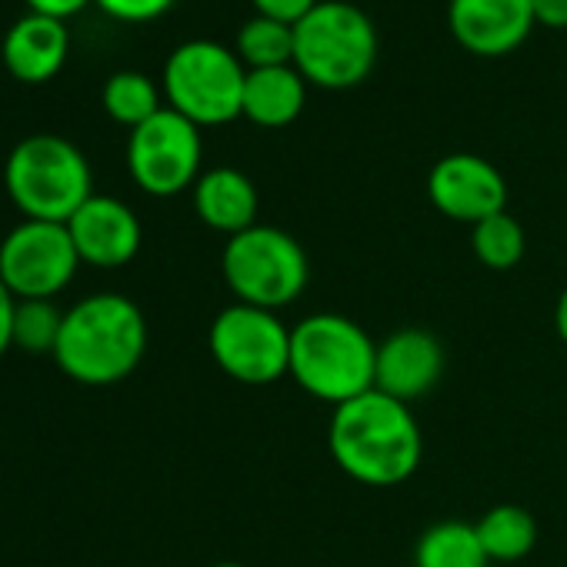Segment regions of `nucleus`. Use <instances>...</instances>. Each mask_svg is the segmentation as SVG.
<instances>
[{"instance_id": "30", "label": "nucleus", "mask_w": 567, "mask_h": 567, "mask_svg": "<svg viewBox=\"0 0 567 567\" xmlns=\"http://www.w3.org/2000/svg\"><path fill=\"white\" fill-rule=\"evenodd\" d=\"M214 567H244V564H234V560H224V564H214Z\"/></svg>"}, {"instance_id": "22", "label": "nucleus", "mask_w": 567, "mask_h": 567, "mask_svg": "<svg viewBox=\"0 0 567 567\" xmlns=\"http://www.w3.org/2000/svg\"><path fill=\"white\" fill-rule=\"evenodd\" d=\"M524 227L507 210L484 217L481 224L471 227V250L491 270H511L524 257Z\"/></svg>"}, {"instance_id": "19", "label": "nucleus", "mask_w": 567, "mask_h": 567, "mask_svg": "<svg viewBox=\"0 0 567 567\" xmlns=\"http://www.w3.org/2000/svg\"><path fill=\"white\" fill-rule=\"evenodd\" d=\"M474 527H477L481 547L491 560H504V564L520 560L537 544V520L530 517V511H524L517 504L491 507Z\"/></svg>"}, {"instance_id": "21", "label": "nucleus", "mask_w": 567, "mask_h": 567, "mask_svg": "<svg viewBox=\"0 0 567 567\" xmlns=\"http://www.w3.org/2000/svg\"><path fill=\"white\" fill-rule=\"evenodd\" d=\"M101 104L107 111L111 121L124 124V127H141L144 121H151L157 111H164L161 104V87L141 74V71H117L104 81L101 91Z\"/></svg>"}, {"instance_id": "13", "label": "nucleus", "mask_w": 567, "mask_h": 567, "mask_svg": "<svg viewBox=\"0 0 567 567\" xmlns=\"http://www.w3.org/2000/svg\"><path fill=\"white\" fill-rule=\"evenodd\" d=\"M71 240L78 247L81 264L94 267H124L141 250V220L137 214L107 194H94L71 220H68Z\"/></svg>"}, {"instance_id": "9", "label": "nucleus", "mask_w": 567, "mask_h": 567, "mask_svg": "<svg viewBox=\"0 0 567 567\" xmlns=\"http://www.w3.org/2000/svg\"><path fill=\"white\" fill-rule=\"evenodd\" d=\"M204 161L200 127L164 107L127 137V171L151 197H174L197 184Z\"/></svg>"}, {"instance_id": "17", "label": "nucleus", "mask_w": 567, "mask_h": 567, "mask_svg": "<svg viewBox=\"0 0 567 567\" xmlns=\"http://www.w3.org/2000/svg\"><path fill=\"white\" fill-rule=\"evenodd\" d=\"M305 104H308V81L295 64L247 71L240 117H247L250 124L267 131L288 127L301 117Z\"/></svg>"}, {"instance_id": "11", "label": "nucleus", "mask_w": 567, "mask_h": 567, "mask_svg": "<svg viewBox=\"0 0 567 567\" xmlns=\"http://www.w3.org/2000/svg\"><path fill=\"white\" fill-rule=\"evenodd\" d=\"M427 197L444 217L474 227L484 217L507 210V181L491 161L461 151L441 157L431 167Z\"/></svg>"}, {"instance_id": "12", "label": "nucleus", "mask_w": 567, "mask_h": 567, "mask_svg": "<svg viewBox=\"0 0 567 567\" xmlns=\"http://www.w3.org/2000/svg\"><path fill=\"white\" fill-rule=\"evenodd\" d=\"M530 0H451L447 28L454 41L477 58H504L534 31Z\"/></svg>"}, {"instance_id": "5", "label": "nucleus", "mask_w": 567, "mask_h": 567, "mask_svg": "<svg viewBox=\"0 0 567 567\" xmlns=\"http://www.w3.org/2000/svg\"><path fill=\"white\" fill-rule=\"evenodd\" d=\"M378 28L348 0L321 4L295 24V68L324 91H348L371 78L378 64Z\"/></svg>"}, {"instance_id": "6", "label": "nucleus", "mask_w": 567, "mask_h": 567, "mask_svg": "<svg viewBox=\"0 0 567 567\" xmlns=\"http://www.w3.org/2000/svg\"><path fill=\"white\" fill-rule=\"evenodd\" d=\"M220 270L230 295L240 305L280 311L295 305L311 277V264L298 237L280 227L254 224L227 237L220 254Z\"/></svg>"}, {"instance_id": "4", "label": "nucleus", "mask_w": 567, "mask_h": 567, "mask_svg": "<svg viewBox=\"0 0 567 567\" xmlns=\"http://www.w3.org/2000/svg\"><path fill=\"white\" fill-rule=\"evenodd\" d=\"M4 187L28 220L68 224L91 197V164L78 144L58 134L24 137L4 164Z\"/></svg>"}, {"instance_id": "20", "label": "nucleus", "mask_w": 567, "mask_h": 567, "mask_svg": "<svg viewBox=\"0 0 567 567\" xmlns=\"http://www.w3.org/2000/svg\"><path fill=\"white\" fill-rule=\"evenodd\" d=\"M234 54L240 58V64L247 71L295 64V24L257 14L240 24L237 38H234Z\"/></svg>"}, {"instance_id": "23", "label": "nucleus", "mask_w": 567, "mask_h": 567, "mask_svg": "<svg viewBox=\"0 0 567 567\" xmlns=\"http://www.w3.org/2000/svg\"><path fill=\"white\" fill-rule=\"evenodd\" d=\"M64 328V315L54 301H18L14 311V348L24 354H51L58 351Z\"/></svg>"}, {"instance_id": "3", "label": "nucleus", "mask_w": 567, "mask_h": 567, "mask_svg": "<svg viewBox=\"0 0 567 567\" xmlns=\"http://www.w3.org/2000/svg\"><path fill=\"white\" fill-rule=\"evenodd\" d=\"M378 344L344 315H311L291 328V378L324 404L374 391Z\"/></svg>"}, {"instance_id": "14", "label": "nucleus", "mask_w": 567, "mask_h": 567, "mask_svg": "<svg viewBox=\"0 0 567 567\" xmlns=\"http://www.w3.org/2000/svg\"><path fill=\"white\" fill-rule=\"evenodd\" d=\"M444 374V348L431 331L401 328L378 344L374 388L394 401L424 398Z\"/></svg>"}, {"instance_id": "24", "label": "nucleus", "mask_w": 567, "mask_h": 567, "mask_svg": "<svg viewBox=\"0 0 567 567\" xmlns=\"http://www.w3.org/2000/svg\"><path fill=\"white\" fill-rule=\"evenodd\" d=\"M94 4L121 24H151L164 18L177 0H94Z\"/></svg>"}, {"instance_id": "10", "label": "nucleus", "mask_w": 567, "mask_h": 567, "mask_svg": "<svg viewBox=\"0 0 567 567\" xmlns=\"http://www.w3.org/2000/svg\"><path fill=\"white\" fill-rule=\"evenodd\" d=\"M81 267L68 224L21 220L0 244V280L18 301H51Z\"/></svg>"}, {"instance_id": "18", "label": "nucleus", "mask_w": 567, "mask_h": 567, "mask_svg": "<svg viewBox=\"0 0 567 567\" xmlns=\"http://www.w3.org/2000/svg\"><path fill=\"white\" fill-rule=\"evenodd\" d=\"M414 567H491V557L484 554L474 524L441 520L421 534L414 547Z\"/></svg>"}, {"instance_id": "25", "label": "nucleus", "mask_w": 567, "mask_h": 567, "mask_svg": "<svg viewBox=\"0 0 567 567\" xmlns=\"http://www.w3.org/2000/svg\"><path fill=\"white\" fill-rule=\"evenodd\" d=\"M254 11L260 18H274V21H284V24H298L301 18H308L321 0H250Z\"/></svg>"}, {"instance_id": "27", "label": "nucleus", "mask_w": 567, "mask_h": 567, "mask_svg": "<svg viewBox=\"0 0 567 567\" xmlns=\"http://www.w3.org/2000/svg\"><path fill=\"white\" fill-rule=\"evenodd\" d=\"M31 14H44V18H58V21H68L74 14H81L91 0H24Z\"/></svg>"}, {"instance_id": "16", "label": "nucleus", "mask_w": 567, "mask_h": 567, "mask_svg": "<svg viewBox=\"0 0 567 567\" xmlns=\"http://www.w3.org/2000/svg\"><path fill=\"white\" fill-rule=\"evenodd\" d=\"M257 187L237 167H210L194 184V210L217 234H240L257 224Z\"/></svg>"}, {"instance_id": "29", "label": "nucleus", "mask_w": 567, "mask_h": 567, "mask_svg": "<svg viewBox=\"0 0 567 567\" xmlns=\"http://www.w3.org/2000/svg\"><path fill=\"white\" fill-rule=\"evenodd\" d=\"M554 331H557V338L567 344V288L560 291V298H557V305H554Z\"/></svg>"}, {"instance_id": "1", "label": "nucleus", "mask_w": 567, "mask_h": 567, "mask_svg": "<svg viewBox=\"0 0 567 567\" xmlns=\"http://www.w3.org/2000/svg\"><path fill=\"white\" fill-rule=\"evenodd\" d=\"M328 447L351 481L368 487H394L417 471L424 437L411 408L374 388L334 408Z\"/></svg>"}, {"instance_id": "15", "label": "nucleus", "mask_w": 567, "mask_h": 567, "mask_svg": "<svg viewBox=\"0 0 567 567\" xmlns=\"http://www.w3.org/2000/svg\"><path fill=\"white\" fill-rule=\"evenodd\" d=\"M4 68L21 84H48L54 81L68 58H71V31L68 21L44 18V14H24L11 24L0 48Z\"/></svg>"}, {"instance_id": "8", "label": "nucleus", "mask_w": 567, "mask_h": 567, "mask_svg": "<svg viewBox=\"0 0 567 567\" xmlns=\"http://www.w3.org/2000/svg\"><path fill=\"white\" fill-rule=\"evenodd\" d=\"M214 364L237 384L264 388L291 374V328L277 311L254 305L224 308L207 334Z\"/></svg>"}, {"instance_id": "26", "label": "nucleus", "mask_w": 567, "mask_h": 567, "mask_svg": "<svg viewBox=\"0 0 567 567\" xmlns=\"http://www.w3.org/2000/svg\"><path fill=\"white\" fill-rule=\"evenodd\" d=\"M14 311H18V298L0 280V358L14 348Z\"/></svg>"}, {"instance_id": "7", "label": "nucleus", "mask_w": 567, "mask_h": 567, "mask_svg": "<svg viewBox=\"0 0 567 567\" xmlns=\"http://www.w3.org/2000/svg\"><path fill=\"white\" fill-rule=\"evenodd\" d=\"M247 68L217 41H184L164 61L167 107L197 127H224L240 117Z\"/></svg>"}, {"instance_id": "28", "label": "nucleus", "mask_w": 567, "mask_h": 567, "mask_svg": "<svg viewBox=\"0 0 567 567\" xmlns=\"http://www.w3.org/2000/svg\"><path fill=\"white\" fill-rule=\"evenodd\" d=\"M534 21L550 31H567V0H530Z\"/></svg>"}, {"instance_id": "2", "label": "nucleus", "mask_w": 567, "mask_h": 567, "mask_svg": "<svg viewBox=\"0 0 567 567\" xmlns=\"http://www.w3.org/2000/svg\"><path fill=\"white\" fill-rule=\"evenodd\" d=\"M144 351H147L144 311L131 298L104 291L64 311V328L54 361L78 384L111 388L137 371Z\"/></svg>"}]
</instances>
